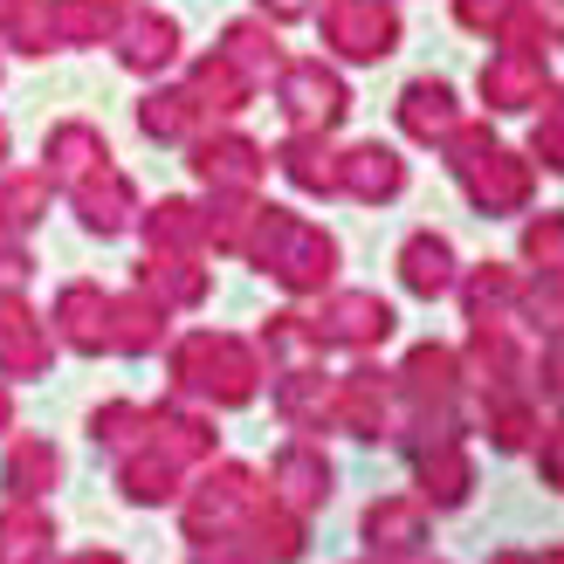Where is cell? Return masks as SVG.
Here are the masks:
<instances>
[{"instance_id": "d6986e66", "label": "cell", "mask_w": 564, "mask_h": 564, "mask_svg": "<svg viewBox=\"0 0 564 564\" xmlns=\"http://www.w3.org/2000/svg\"><path fill=\"white\" fill-rule=\"evenodd\" d=\"M262 8H275V14H303V0H262Z\"/></svg>"}, {"instance_id": "6da1fadb", "label": "cell", "mask_w": 564, "mask_h": 564, "mask_svg": "<svg viewBox=\"0 0 564 564\" xmlns=\"http://www.w3.org/2000/svg\"><path fill=\"white\" fill-rule=\"evenodd\" d=\"M180 55V21H165V14H131L118 21V63L138 69V76H152L165 69Z\"/></svg>"}, {"instance_id": "7c38bea8", "label": "cell", "mask_w": 564, "mask_h": 564, "mask_svg": "<svg viewBox=\"0 0 564 564\" xmlns=\"http://www.w3.org/2000/svg\"><path fill=\"white\" fill-rule=\"evenodd\" d=\"M48 544V523L35 510H14V517H0V564H28Z\"/></svg>"}, {"instance_id": "8fae6325", "label": "cell", "mask_w": 564, "mask_h": 564, "mask_svg": "<svg viewBox=\"0 0 564 564\" xmlns=\"http://www.w3.org/2000/svg\"><path fill=\"white\" fill-rule=\"evenodd\" d=\"M0 358H8L14 372H35V365H42V337L28 330L21 303H0Z\"/></svg>"}, {"instance_id": "3957f363", "label": "cell", "mask_w": 564, "mask_h": 564, "mask_svg": "<svg viewBox=\"0 0 564 564\" xmlns=\"http://www.w3.org/2000/svg\"><path fill=\"white\" fill-rule=\"evenodd\" d=\"M48 35L63 48H90L104 35H118V8L110 0H48Z\"/></svg>"}, {"instance_id": "7a4b0ae2", "label": "cell", "mask_w": 564, "mask_h": 564, "mask_svg": "<svg viewBox=\"0 0 564 564\" xmlns=\"http://www.w3.org/2000/svg\"><path fill=\"white\" fill-rule=\"evenodd\" d=\"M76 214L90 220L97 235H118V228H124V214H131V180H124V173H110V165L83 173V180H76Z\"/></svg>"}, {"instance_id": "ffe728a7", "label": "cell", "mask_w": 564, "mask_h": 564, "mask_svg": "<svg viewBox=\"0 0 564 564\" xmlns=\"http://www.w3.org/2000/svg\"><path fill=\"white\" fill-rule=\"evenodd\" d=\"M0 427H8V400H0Z\"/></svg>"}, {"instance_id": "44dd1931", "label": "cell", "mask_w": 564, "mask_h": 564, "mask_svg": "<svg viewBox=\"0 0 564 564\" xmlns=\"http://www.w3.org/2000/svg\"><path fill=\"white\" fill-rule=\"evenodd\" d=\"M0 152H8V131H0Z\"/></svg>"}, {"instance_id": "2e32d148", "label": "cell", "mask_w": 564, "mask_h": 564, "mask_svg": "<svg viewBox=\"0 0 564 564\" xmlns=\"http://www.w3.org/2000/svg\"><path fill=\"white\" fill-rule=\"evenodd\" d=\"M42 475H55V455H48V447H14V489L35 496Z\"/></svg>"}, {"instance_id": "52a82bcc", "label": "cell", "mask_w": 564, "mask_h": 564, "mask_svg": "<svg viewBox=\"0 0 564 564\" xmlns=\"http://www.w3.org/2000/svg\"><path fill=\"white\" fill-rule=\"evenodd\" d=\"M138 124H145L152 138H186L193 124H200V97L193 90H152L145 110H138Z\"/></svg>"}, {"instance_id": "277c9868", "label": "cell", "mask_w": 564, "mask_h": 564, "mask_svg": "<svg viewBox=\"0 0 564 564\" xmlns=\"http://www.w3.org/2000/svg\"><path fill=\"white\" fill-rule=\"evenodd\" d=\"M330 42L345 48V55H386V42H392V14H379V8H365V0H345V8H330Z\"/></svg>"}, {"instance_id": "e0dca14e", "label": "cell", "mask_w": 564, "mask_h": 564, "mask_svg": "<svg viewBox=\"0 0 564 564\" xmlns=\"http://www.w3.org/2000/svg\"><path fill=\"white\" fill-rule=\"evenodd\" d=\"M538 145L551 152V165H564V110H557V118L544 124V138H538Z\"/></svg>"}, {"instance_id": "9a60e30c", "label": "cell", "mask_w": 564, "mask_h": 564, "mask_svg": "<svg viewBox=\"0 0 564 564\" xmlns=\"http://www.w3.org/2000/svg\"><path fill=\"white\" fill-rule=\"evenodd\" d=\"M228 63L235 69H262V63H275V42L262 28H228Z\"/></svg>"}, {"instance_id": "30bf717a", "label": "cell", "mask_w": 564, "mask_h": 564, "mask_svg": "<svg viewBox=\"0 0 564 564\" xmlns=\"http://www.w3.org/2000/svg\"><path fill=\"white\" fill-rule=\"evenodd\" d=\"M42 207H48V180H35V173L0 180V228H35Z\"/></svg>"}, {"instance_id": "5b68a950", "label": "cell", "mask_w": 564, "mask_h": 564, "mask_svg": "<svg viewBox=\"0 0 564 564\" xmlns=\"http://www.w3.org/2000/svg\"><path fill=\"white\" fill-rule=\"evenodd\" d=\"M42 159H48V180H69V186H76L83 173H97L110 152H104V138H97L90 124H55Z\"/></svg>"}, {"instance_id": "5bb4252c", "label": "cell", "mask_w": 564, "mask_h": 564, "mask_svg": "<svg viewBox=\"0 0 564 564\" xmlns=\"http://www.w3.org/2000/svg\"><path fill=\"white\" fill-rule=\"evenodd\" d=\"M530 83H538V69H530V63H517V55H510V63H496V69L482 76V90H489L496 104H523V97H530Z\"/></svg>"}, {"instance_id": "ac0fdd59", "label": "cell", "mask_w": 564, "mask_h": 564, "mask_svg": "<svg viewBox=\"0 0 564 564\" xmlns=\"http://www.w3.org/2000/svg\"><path fill=\"white\" fill-rule=\"evenodd\" d=\"M21 269H28V262H21V256H14V248H0V282H14V275H21Z\"/></svg>"}, {"instance_id": "9c48e42d", "label": "cell", "mask_w": 564, "mask_h": 564, "mask_svg": "<svg viewBox=\"0 0 564 564\" xmlns=\"http://www.w3.org/2000/svg\"><path fill=\"white\" fill-rule=\"evenodd\" d=\"M193 97H200V110H241L248 83H241V69L228 63V55H207V63L193 69Z\"/></svg>"}, {"instance_id": "ba28073f", "label": "cell", "mask_w": 564, "mask_h": 564, "mask_svg": "<svg viewBox=\"0 0 564 564\" xmlns=\"http://www.w3.org/2000/svg\"><path fill=\"white\" fill-rule=\"evenodd\" d=\"M0 35L21 55H48V0H0Z\"/></svg>"}, {"instance_id": "4fadbf2b", "label": "cell", "mask_w": 564, "mask_h": 564, "mask_svg": "<svg viewBox=\"0 0 564 564\" xmlns=\"http://www.w3.org/2000/svg\"><path fill=\"white\" fill-rule=\"evenodd\" d=\"M193 165H200L207 180H241L248 165H256V152H248L241 138H214V145H200V159H193Z\"/></svg>"}, {"instance_id": "8992f818", "label": "cell", "mask_w": 564, "mask_h": 564, "mask_svg": "<svg viewBox=\"0 0 564 564\" xmlns=\"http://www.w3.org/2000/svg\"><path fill=\"white\" fill-rule=\"evenodd\" d=\"M282 97H290L296 118H337V110H345V90H337L324 69H310V63L282 76Z\"/></svg>"}]
</instances>
